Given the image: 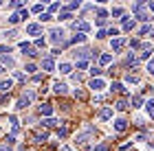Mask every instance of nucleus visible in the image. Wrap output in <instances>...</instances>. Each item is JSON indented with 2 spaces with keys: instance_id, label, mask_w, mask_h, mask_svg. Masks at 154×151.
<instances>
[{
  "instance_id": "a18cd8bd",
  "label": "nucleus",
  "mask_w": 154,
  "mask_h": 151,
  "mask_svg": "<svg viewBox=\"0 0 154 151\" xmlns=\"http://www.w3.org/2000/svg\"><path fill=\"white\" fill-rule=\"evenodd\" d=\"M75 97H77V99H79V101H84V99H86V94H84L82 90H75Z\"/></svg>"
},
{
  "instance_id": "ddd939ff",
  "label": "nucleus",
  "mask_w": 154,
  "mask_h": 151,
  "mask_svg": "<svg viewBox=\"0 0 154 151\" xmlns=\"http://www.w3.org/2000/svg\"><path fill=\"white\" fill-rule=\"evenodd\" d=\"M40 114L46 116V118H51V116H53V107L48 105V103H44V105H40Z\"/></svg>"
},
{
  "instance_id": "3c124183",
  "label": "nucleus",
  "mask_w": 154,
  "mask_h": 151,
  "mask_svg": "<svg viewBox=\"0 0 154 151\" xmlns=\"http://www.w3.org/2000/svg\"><path fill=\"white\" fill-rule=\"evenodd\" d=\"M2 103H7V97H0V105H2Z\"/></svg>"
},
{
  "instance_id": "f257e3e1",
  "label": "nucleus",
  "mask_w": 154,
  "mask_h": 151,
  "mask_svg": "<svg viewBox=\"0 0 154 151\" xmlns=\"http://www.w3.org/2000/svg\"><path fill=\"white\" fill-rule=\"evenodd\" d=\"M48 42H51V44H62V42H64V29H60V26L51 29V31H48Z\"/></svg>"
},
{
  "instance_id": "9d476101",
  "label": "nucleus",
  "mask_w": 154,
  "mask_h": 151,
  "mask_svg": "<svg viewBox=\"0 0 154 151\" xmlns=\"http://www.w3.org/2000/svg\"><path fill=\"white\" fill-rule=\"evenodd\" d=\"M123 44H125V39H123V37H115V39H110V48H112L115 53H117V51H121V48H123Z\"/></svg>"
},
{
  "instance_id": "a19ab883",
  "label": "nucleus",
  "mask_w": 154,
  "mask_h": 151,
  "mask_svg": "<svg viewBox=\"0 0 154 151\" xmlns=\"http://www.w3.org/2000/svg\"><path fill=\"white\" fill-rule=\"evenodd\" d=\"M90 74H93V77L97 79V77L101 74V70H99V68H95V66H93V68H90Z\"/></svg>"
},
{
  "instance_id": "79ce46f5",
  "label": "nucleus",
  "mask_w": 154,
  "mask_h": 151,
  "mask_svg": "<svg viewBox=\"0 0 154 151\" xmlns=\"http://www.w3.org/2000/svg\"><path fill=\"white\" fill-rule=\"evenodd\" d=\"M148 72L154 77V59H150V61H148Z\"/></svg>"
},
{
  "instance_id": "f3484780",
  "label": "nucleus",
  "mask_w": 154,
  "mask_h": 151,
  "mask_svg": "<svg viewBox=\"0 0 154 151\" xmlns=\"http://www.w3.org/2000/svg\"><path fill=\"white\" fill-rule=\"evenodd\" d=\"M11 86H13V79H5V81H0V92H9V90H11Z\"/></svg>"
},
{
  "instance_id": "8fccbe9b",
  "label": "nucleus",
  "mask_w": 154,
  "mask_h": 151,
  "mask_svg": "<svg viewBox=\"0 0 154 151\" xmlns=\"http://www.w3.org/2000/svg\"><path fill=\"white\" fill-rule=\"evenodd\" d=\"M106 33H108V35H112V37L119 35V31H117V29H110V31H106Z\"/></svg>"
},
{
  "instance_id": "2f4dec72",
  "label": "nucleus",
  "mask_w": 154,
  "mask_h": 151,
  "mask_svg": "<svg viewBox=\"0 0 154 151\" xmlns=\"http://www.w3.org/2000/svg\"><path fill=\"white\" fill-rule=\"evenodd\" d=\"M18 16H20V20H26L29 18V11L24 9V7H20V11H18Z\"/></svg>"
},
{
  "instance_id": "39448f33",
  "label": "nucleus",
  "mask_w": 154,
  "mask_h": 151,
  "mask_svg": "<svg viewBox=\"0 0 154 151\" xmlns=\"http://www.w3.org/2000/svg\"><path fill=\"white\" fill-rule=\"evenodd\" d=\"M26 35H31V37H38V35H42V24H38V22L26 24Z\"/></svg>"
},
{
  "instance_id": "6e6552de",
  "label": "nucleus",
  "mask_w": 154,
  "mask_h": 151,
  "mask_svg": "<svg viewBox=\"0 0 154 151\" xmlns=\"http://www.w3.org/2000/svg\"><path fill=\"white\" fill-rule=\"evenodd\" d=\"M121 22H123V31H134L137 29V20H132L130 16H123Z\"/></svg>"
},
{
  "instance_id": "de8ad7c7",
  "label": "nucleus",
  "mask_w": 154,
  "mask_h": 151,
  "mask_svg": "<svg viewBox=\"0 0 154 151\" xmlns=\"http://www.w3.org/2000/svg\"><path fill=\"white\" fill-rule=\"evenodd\" d=\"M106 35H108V33H106V31H103V29H101V31H97V37H99V39H103V37H106Z\"/></svg>"
},
{
  "instance_id": "c9c22d12",
  "label": "nucleus",
  "mask_w": 154,
  "mask_h": 151,
  "mask_svg": "<svg viewBox=\"0 0 154 151\" xmlns=\"http://www.w3.org/2000/svg\"><path fill=\"white\" fill-rule=\"evenodd\" d=\"M82 79H84V74H79V72H75L73 77H71V81H73V83H79Z\"/></svg>"
},
{
  "instance_id": "a878e982",
  "label": "nucleus",
  "mask_w": 154,
  "mask_h": 151,
  "mask_svg": "<svg viewBox=\"0 0 154 151\" xmlns=\"http://www.w3.org/2000/svg\"><path fill=\"white\" fill-rule=\"evenodd\" d=\"M125 83H139V74H125Z\"/></svg>"
},
{
  "instance_id": "5fc2aeb1",
  "label": "nucleus",
  "mask_w": 154,
  "mask_h": 151,
  "mask_svg": "<svg viewBox=\"0 0 154 151\" xmlns=\"http://www.w3.org/2000/svg\"><path fill=\"white\" fill-rule=\"evenodd\" d=\"M0 72H5V68H2V66H0Z\"/></svg>"
},
{
  "instance_id": "1a4fd4ad",
  "label": "nucleus",
  "mask_w": 154,
  "mask_h": 151,
  "mask_svg": "<svg viewBox=\"0 0 154 151\" xmlns=\"http://www.w3.org/2000/svg\"><path fill=\"white\" fill-rule=\"evenodd\" d=\"M42 70L53 72V70H55V61H53L51 57H44V59H42Z\"/></svg>"
},
{
  "instance_id": "4468645a",
  "label": "nucleus",
  "mask_w": 154,
  "mask_h": 151,
  "mask_svg": "<svg viewBox=\"0 0 154 151\" xmlns=\"http://www.w3.org/2000/svg\"><path fill=\"white\" fill-rule=\"evenodd\" d=\"M141 48H143V53H141V59H150V55H152V51H154V48H152V44L148 42V44H143Z\"/></svg>"
},
{
  "instance_id": "f03ea898",
  "label": "nucleus",
  "mask_w": 154,
  "mask_h": 151,
  "mask_svg": "<svg viewBox=\"0 0 154 151\" xmlns=\"http://www.w3.org/2000/svg\"><path fill=\"white\" fill-rule=\"evenodd\" d=\"M93 136H95V129H93V127H86V132H82V134L75 138V145H82V147H84L90 138H93Z\"/></svg>"
},
{
  "instance_id": "f8f14e48",
  "label": "nucleus",
  "mask_w": 154,
  "mask_h": 151,
  "mask_svg": "<svg viewBox=\"0 0 154 151\" xmlns=\"http://www.w3.org/2000/svg\"><path fill=\"white\" fill-rule=\"evenodd\" d=\"M99 118H101L103 123H106V121H112V109H110V107H103L101 112H99Z\"/></svg>"
},
{
  "instance_id": "6ab92c4d",
  "label": "nucleus",
  "mask_w": 154,
  "mask_h": 151,
  "mask_svg": "<svg viewBox=\"0 0 154 151\" xmlns=\"http://www.w3.org/2000/svg\"><path fill=\"white\" fill-rule=\"evenodd\" d=\"M110 61H112V55H110V53H103V55H99V64H101V66H108Z\"/></svg>"
},
{
  "instance_id": "cd10ccee",
  "label": "nucleus",
  "mask_w": 154,
  "mask_h": 151,
  "mask_svg": "<svg viewBox=\"0 0 154 151\" xmlns=\"http://www.w3.org/2000/svg\"><path fill=\"white\" fill-rule=\"evenodd\" d=\"M125 107H128V103H125L123 99H121V101H117V103H115V109H117V112H123V109H125Z\"/></svg>"
},
{
  "instance_id": "393cba45",
  "label": "nucleus",
  "mask_w": 154,
  "mask_h": 151,
  "mask_svg": "<svg viewBox=\"0 0 154 151\" xmlns=\"http://www.w3.org/2000/svg\"><path fill=\"white\" fill-rule=\"evenodd\" d=\"M90 53H93V51H86V48H84V51H77V53H75V57H79V59L86 61V57H90Z\"/></svg>"
},
{
  "instance_id": "37998d69",
  "label": "nucleus",
  "mask_w": 154,
  "mask_h": 151,
  "mask_svg": "<svg viewBox=\"0 0 154 151\" xmlns=\"http://www.w3.org/2000/svg\"><path fill=\"white\" fill-rule=\"evenodd\" d=\"M18 35V31L16 29H11V31H5V37H16Z\"/></svg>"
},
{
  "instance_id": "c756f323",
  "label": "nucleus",
  "mask_w": 154,
  "mask_h": 151,
  "mask_svg": "<svg viewBox=\"0 0 154 151\" xmlns=\"http://www.w3.org/2000/svg\"><path fill=\"white\" fill-rule=\"evenodd\" d=\"M31 11H33V13H38V16H42V11H44V4H33V7H31Z\"/></svg>"
},
{
  "instance_id": "09e8293b",
  "label": "nucleus",
  "mask_w": 154,
  "mask_h": 151,
  "mask_svg": "<svg viewBox=\"0 0 154 151\" xmlns=\"http://www.w3.org/2000/svg\"><path fill=\"white\" fill-rule=\"evenodd\" d=\"M0 53L7 55V53H11V48H9V46H0Z\"/></svg>"
},
{
  "instance_id": "72a5a7b5",
  "label": "nucleus",
  "mask_w": 154,
  "mask_h": 151,
  "mask_svg": "<svg viewBox=\"0 0 154 151\" xmlns=\"http://www.w3.org/2000/svg\"><path fill=\"white\" fill-rule=\"evenodd\" d=\"M20 22V16H18V13H11V16H9V24H18Z\"/></svg>"
},
{
  "instance_id": "603ef678",
  "label": "nucleus",
  "mask_w": 154,
  "mask_h": 151,
  "mask_svg": "<svg viewBox=\"0 0 154 151\" xmlns=\"http://www.w3.org/2000/svg\"><path fill=\"white\" fill-rule=\"evenodd\" d=\"M60 151H73V149H68V147H62V149H60Z\"/></svg>"
},
{
  "instance_id": "6e6d98bb",
  "label": "nucleus",
  "mask_w": 154,
  "mask_h": 151,
  "mask_svg": "<svg viewBox=\"0 0 154 151\" xmlns=\"http://www.w3.org/2000/svg\"><path fill=\"white\" fill-rule=\"evenodd\" d=\"M0 151H5V147H0Z\"/></svg>"
},
{
  "instance_id": "4be33fe9",
  "label": "nucleus",
  "mask_w": 154,
  "mask_h": 151,
  "mask_svg": "<svg viewBox=\"0 0 154 151\" xmlns=\"http://www.w3.org/2000/svg\"><path fill=\"white\" fill-rule=\"evenodd\" d=\"M112 18H119V16H125V9L123 7H112V13H110Z\"/></svg>"
},
{
  "instance_id": "f704fd0d",
  "label": "nucleus",
  "mask_w": 154,
  "mask_h": 151,
  "mask_svg": "<svg viewBox=\"0 0 154 151\" xmlns=\"http://www.w3.org/2000/svg\"><path fill=\"white\" fill-rule=\"evenodd\" d=\"M0 66H2V68H5V66H13V59L5 55V57H2V64H0Z\"/></svg>"
},
{
  "instance_id": "7ed1b4c3",
  "label": "nucleus",
  "mask_w": 154,
  "mask_h": 151,
  "mask_svg": "<svg viewBox=\"0 0 154 151\" xmlns=\"http://www.w3.org/2000/svg\"><path fill=\"white\" fill-rule=\"evenodd\" d=\"M33 97H35L33 92H26V94H22V97L18 99V105H16V109H24V107H29V105H31V101H33Z\"/></svg>"
},
{
  "instance_id": "5701e85b",
  "label": "nucleus",
  "mask_w": 154,
  "mask_h": 151,
  "mask_svg": "<svg viewBox=\"0 0 154 151\" xmlns=\"http://www.w3.org/2000/svg\"><path fill=\"white\" fill-rule=\"evenodd\" d=\"M57 118H53V116H51V118H44V121H42V125H44V127H55V125H57Z\"/></svg>"
},
{
  "instance_id": "58836bf2",
  "label": "nucleus",
  "mask_w": 154,
  "mask_h": 151,
  "mask_svg": "<svg viewBox=\"0 0 154 151\" xmlns=\"http://www.w3.org/2000/svg\"><path fill=\"white\" fill-rule=\"evenodd\" d=\"M48 20H53L51 13H42V16H40V22H48Z\"/></svg>"
},
{
  "instance_id": "864d4df0",
  "label": "nucleus",
  "mask_w": 154,
  "mask_h": 151,
  "mask_svg": "<svg viewBox=\"0 0 154 151\" xmlns=\"http://www.w3.org/2000/svg\"><path fill=\"white\" fill-rule=\"evenodd\" d=\"M148 7H150V9H152V11H154V2H150V4H148Z\"/></svg>"
},
{
  "instance_id": "49530a36",
  "label": "nucleus",
  "mask_w": 154,
  "mask_h": 151,
  "mask_svg": "<svg viewBox=\"0 0 154 151\" xmlns=\"http://www.w3.org/2000/svg\"><path fill=\"white\" fill-rule=\"evenodd\" d=\"M73 9H79V0H77V2H71V4H68V11H73Z\"/></svg>"
},
{
  "instance_id": "473e14b6",
  "label": "nucleus",
  "mask_w": 154,
  "mask_h": 151,
  "mask_svg": "<svg viewBox=\"0 0 154 151\" xmlns=\"http://www.w3.org/2000/svg\"><path fill=\"white\" fill-rule=\"evenodd\" d=\"M125 64H128V66H134V64H137V57H134V55L130 53L128 57H125Z\"/></svg>"
},
{
  "instance_id": "b1692460",
  "label": "nucleus",
  "mask_w": 154,
  "mask_h": 151,
  "mask_svg": "<svg viewBox=\"0 0 154 151\" xmlns=\"http://www.w3.org/2000/svg\"><path fill=\"white\" fill-rule=\"evenodd\" d=\"M71 18H73V13H71V11H64V13H60V16H57L60 22H68Z\"/></svg>"
},
{
  "instance_id": "9b49d317",
  "label": "nucleus",
  "mask_w": 154,
  "mask_h": 151,
  "mask_svg": "<svg viewBox=\"0 0 154 151\" xmlns=\"http://www.w3.org/2000/svg\"><path fill=\"white\" fill-rule=\"evenodd\" d=\"M53 90H55V94H66V92H68V86L62 83V81H55V83H53Z\"/></svg>"
},
{
  "instance_id": "2eb2a0df",
  "label": "nucleus",
  "mask_w": 154,
  "mask_h": 151,
  "mask_svg": "<svg viewBox=\"0 0 154 151\" xmlns=\"http://www.w3.org/2000/svg\"><path fill=\"white\" fill-rule=\"evenodd\" d=\"M57 70H60V74H71V70H73V66L68 64V61H62Z\"/></svg>"
},
{
  "instance_id": "0eeeda50",
  "label": "nucleus",
  "mask_w": 154,
  "mask_h": 151,
  "mask_svg": "<svg viewBox=\"0 0 154 151\" xmlns=\"http://www.w3.org/2000/svg\"><path fill=\"white\" fill-rule=\"evenodd\" d=\"M115 132L117 134H121V132H125V129H128V121L123 118V116H119V118H115Z\"/></svg>"
},
{
  "instance_id": "412c9836",
  "label": "nucleus",
  "mask_w": 154,
  "mask_h": 151,
  "mask_svg": "<svg viewBox=\"0 0 154 151\" xmlns=\"http://www.w3.org/2000/svg\"><path fill=\"white\" fill-rule=\"evenodd\" d=\"M145 112H148L150 118H154V99H150L148 103H145Z\"/></svg>"
},
{
  "instance_id": "20e7f679",
  "label": "nucleus",
  "mask_w": 154,
  "mask_h": 151,
  "mask_svg": "<svg viewBox=\"0 0 154 151\" xmlns=\"http://www.w3.org/2000/svg\"><path fill=\"white\" fill-rule=\"evenodd\" d=\"M88 88H90V90H93V92H101L103 88H106V79L97 77V79H93V81H90V83H88Z\"/></svg>"
},
{
  "instance_id": "4c0bfd02",
  "label": "nucleus",
  "mask_w": 154,
  "mask_h": 151,
  "mask_svg": "<svg viewBox=\"0 0 154 151\" xmlns=\"http://www.w3.org/2000/svg\"><path fill=\"white\" fill-rule=\"evenodd\" d=\"M60 9H62V4H60V2H53L51 7H48V11H51V13H55V11H60Z\"/></svg>"
},
{
  "instance_id": "aec40b11",
  "label": "nucleus",
  "mask_w": 154,
  "mask_h": 151,
  "mask_svg": "<svg viewBox=\"0 0 154 151\" xmlns=\"http://www.w3.org/2000/svg\"><path fill=\"white\" fill-rule=\"evenodd\" d=\"M145 105V101H143V97H132V107L134 109H139V107H143Z\"/></svg>"
},
{
  "instance_id": "bb28decb",
  "label": "nucleus",
  "mask_w": 154,
  "mask_h": 151,
  "mask_svg": "<svg viewBox=\"0 0 154 151\" xmlns=\"http://www.w3.org/2000/svg\"><path fill=\"white\" fill-rule=\"evenodd\" d=\"M71 42H73V44H82V42H86V35H84V33H77Z\"/></svg>"
},
{
  "instance_id": "7c9ffc66",
  "label": "nucleus",
  "mask_w": 154,
  "mask_h": 151,
  "mask_svg": "<svg viewBox=\"0 0 154 151\" xmlns=\"http://www.w3.org/2000/svg\"><path fill=\"white\" fill-rule=\"evenodd\" d=\"M88 68V61H84V59H77V70H86Z\"/></svg>"
},
{
  "instance_id": "c85d7f7f",
  "label": "nucleus",
  "mask_w": 154,
  "mask_h": 151,
  "mask_svg": "<svg viewBox=\"0 0 154 151\" xmlns=\"http://www.w3.org/2000/svg\"><path fill=\"white\" fill-rule=\"evenodd\" d=\"M35 70H38L35 64H26V66H24V72H26V74H35Z\"/></svg>"
},
{
  "instance_id": "e433bc0d",
  "label": "nucleus",
  "mask_w": 154,
  "mask_h": 151,
  "mask_svg": "<svg viewBox=\"0 0 154 151\" xmlns=\"http://www.w3.org/2000/svg\"><path fill=\"white\" fill-rule=\"evenodd\" d=\"M57 136H60V138H66V136H68V129H66V127H60V129H57Z\"/></svg>"
},
{
  "instance_id": "a211bd4d",
  "label": "nucleus",
  "mask_w": 154,
  "mask_h": 151,
  "mask_svg": "<svg viewBox=\"0 0 154 151\" xmlns=\"http://www.w3.org/2000/svg\"><path fill=\"white\" fill-rule=\"evenodd\" d=\"M46 138H48L46 132H33V140H35V142H44Z\"/></svg>"
},
{
  "instance_id": "c03bdc74",
  "label": "nucleus",
  "mask_w": 154,
  "mask_h": 151,
  "mask_svg": "<svg viewBox=\"0 0 154 151\" xmlns=\"http://www.w3.org/2000/svg\"><path fill=\"white\" fill-rule=\"evenodd\" d=\"M13 79L16 81H24V74L22 72H13Z\"/></svg>"
},
{
  "instance_id": "dca6fc26",
  "label": "nucleus",
  "mask_w": 154,
  "mask_h": 151,
  "mask_svg": "<svg viewBox=\"0 0 154 151\" xmlns=\"http://www.w3.org/2000/svg\"><path fill=\"white\" fill-rule=\"evenodd\" d=\"M73 29L84 33V31H88V29H90V24H88V22H84V20H79V22H75V24H73Z\"/></svg>"
},
{
  "instance_id": "423d86ee",
  "label": "nucleus",
  "mask_w": 154,
  "mask_h": 151,
  "mask_svg": "<svg viewBox=\"0 0 154 151\" xmlns=\"http://www.w3.org/2000/svg\"><path fill=\"white\" fill-rule=\"evenodd\" d=\"M18 46H20V51H22L24 55H29V57H35V55H38V48H35V46H31L29 42H20Z\"/></svg>"
},
{
  "instance_id": "ea45409f",
  "label": "nucleus",
  "mask_w": 154,
  "mask_h": 151,
  "mask_svg": "<svg viewBox=\"0 0 154 151\" xmlns=\"http://www.w3.org/2000/svg\"><path fill=\"white\" fill-rule=\"evenodd\" d=\"M112 92H123V86H121V83H117V81H115V83H112Z\"/></svg>"
}]
</instances>
